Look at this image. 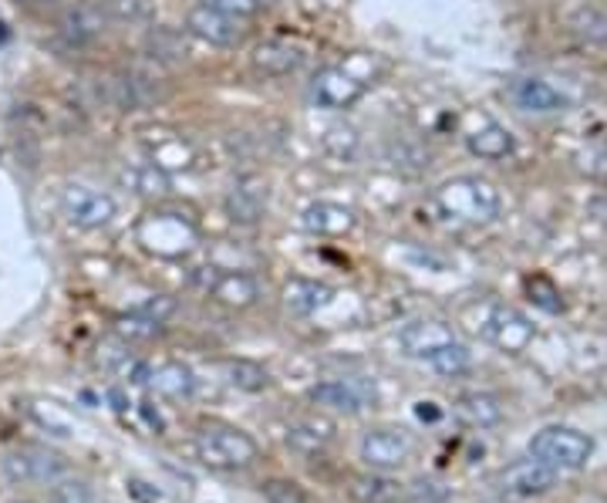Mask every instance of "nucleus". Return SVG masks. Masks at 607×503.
<instances>
[{
  "label": "nucleus",
  "mask_w": 607,
  "mask_h": 503,
  "mask_svg": "<svg viewBox=\"0 0 607 503\" xmlns=\"http://www.w3.org/2000/svg\"><path fill=\"white\" fill-rule=\"evenodd\" d=\"M435 210L443 213L446 220L466 223V227H483V223H492L500 216V190H496L489 180L479 176H456L446 180L443 186L435 190Z\"/></svg>",
  "instance_id": "obj_1"
},
{
  "label": "nucleus",
  "mask_w": 607,
  "mask_h": 503,
  "mask_svg": "<svg viewBox=\"0 0 607 503\" xmlns=\"http://www.w3.org/2000/svg\"><path fill=\"white\" fill-rule=\"evenodd\" d=\"M136 240L152 257L183 260L199 247V227L180 210H149L136 223Z\"/></svg>",
  "instance_id": "obj_2"
},
{
  "label": "nucleus",
  "mask_w": 607,
  "mask_h": 503,
  "mask_svg": "<svg viewBox=\"0 0 607 503\" xmlns=\"http://www.w3.org/2000/svg\"><path fill=\"white\" fill-rule=\"evenodd\" d=\"M196 457L203 467L209 470H247L257 463L260 450L250 432L237 429V426H224V422H209L196 432Z\"/></svg>",
  "instance_id": "obj_3"
},
{
  "label": "nucleus",
  "mask_w": 607,
  "mask_h": 503,
  "mask_svg": "<svg viewBox=\"0 0 607 503\" xmlns=\"http://www.w3.org/2000/svg\"><path fill=\"white\" fill-rule=\"evenodd\" d=\"M530 457L546 463L550 470H584L594 457L590 436L571 429V426H546L530 439Z\"/></svg>",
  "instance_id": "obj_4"
},
{
  "label": "nucleus",
  "mask_w": 607,
  "mask_h": 503,
  "mask_svg": "<svg viewBox=\"0 0 607 503\" xmlns=\"http://www.w3.org/2000/svg\"><path fill=\"white\" fill-rule=\"evenodd\" d=\"M476 331L483 334V339H486L489 345H496V349L507 352V355L527 352L530 342H533V334H536L533 321H530L520 308L503 304V301H489V304L479 308V324H476Z\"/></svg>",
  "instance_id": "obj_5"
},
{
  "label": "nucleus",
  "mask_w": 607,
  "mask_h": 503,
  "mask_svg": "<svg viewBox=\"0 0 607 503\" xmlns=\"http://www.w3.org/2000/svg\"><path fill=\"white\" fill-rule=\"evenodd\" d=\"M62 213L78 231H101L116 220L119 206L112 196L88 186V183H68L62 190Z\"/></svg>",
  "instance_id": "obj_6"
},
{
  "label": "nucleus",
  "mask_w": 607,
  "mask_h": 503,
  "mask_svg": "<svg viewBox=\"0 0 607 503\" xmlns=\"http://www.w3.org/2000/svg\"><path fill=\"white\" fill-rule=\"evenodd\" d=\"M4 473L14 483H54L68 473L65 457L44 450V446H21V450L4 457Z\"/></svg>",
  "instance_id": "obj_7"
},
{
  "label": "nucleus",
  "mask_w": 607,
  "mask_h": 503,
  "mask_svg": "<svg viewBox=\"0 0 607 503\" xmlns=\"http://www.w3.org/2000/svg\"><path fill=\"white\" fill-rule=\"evenodd\" d=\"M358 453L365 460L368 470H399L409 457H412V439L405 429H368L361 436Z\"/></svg>",
  "instance_id": "obj_8"
},
{
  "label": "nucleus",
  "mask_w": 607,
  "mask_h": 503,
  "mask_svg": "<svg viewBox=\"0 0 607 503\" xmlns=\"http://www.w3.org/2000/svg\"><path fill=\"white\" fill-rule=\"evenodd\" d=\"M365 82L355 78L351 72L330 65V68H321L311 82V98L317 108H327V111H342V108H351L361 95H365Z\"/></svg>",
  "instance_id": "obj_9"
},
{
  "label": "nucleus",
  "mask_w": 607,
  "mask_h": 503,
  "mask_svg": "<svg viewBox=\"0 0 607 503\" xmlns=\"http://www.w3.org/2000/svg\"><path fill=\"white\" fill-rule=\"evenodd\" d=\"M371 399H375V388L368 382H358V378H327V382L311 385V403L314 406L348 413V416L368 409Z\"/></svg>",
  "instance_id": "obj_10"
},
{
  "label": "nucleus",
  "mask_w": 607,
  "mask_h": 503,
  "mask_svg": "<svg viewBox=\"0 0 607 503\" xmlns=\"http://www.w3.org/2000/svg\"><path fill=\"white\" fill-rule=\"evenodd\" d=\"M186 31L213 47H237L243 44L247 31H243V21L237 18H227V14H219L213 8H203L196 4L189 14H186Z\"/></svg>",
  "instance_id": "obj_11"
},
{
  "label": "nucleus",
  "mask_w": 607,
  "mask_h": 503,
  "mask_svg": "<svg viewBox=\"0 0 607 503\" xmlns=\"http://www.w3.org/2000/svg\"><path fill=\"white\" fill-rule=\"evenodd\" d=\"M142 149H145V159L152 165H159L162 173H186L189 165L196 162V149L176 136V132H165V129H155V132H142Z\"/></svg>",
  "instance_id": "obj_12"
},
{
  "label": "nucleus",
  "mask_w": 607,
  "mask_h": 503,
  "mask_svg": "<svg viewBox=\"0 0 607 503\" xmlns=\"http://www.w3.org/2000/svg\"><path fill=\"white\" fill-rule=\"evenodd\" d=\"M557 483V470H550L546 463L540 460H520L513 467H507L500 473V490L507 496H517V500H527V496H540L546 490H554Z\"/></svg>",
  "instance_id": "obj_13"
},
{
  "label": "nucleus",
  "mask_w": 607,
  "mask_h": 503,
  "mask_svg": "<svg viewBox=\"0 0 607 503\" xmlns=\"http://www.w3.org/2000/svg\"><path fill=\"white\" fill-rule=\"evenodd\" d=\"M206 295H209L213 301H219L224 308L243 311V308H253V304H257L260 285H257V277L247 274V270H224V267H219Z\"/></svg>",
  "instance_id": "obj_14"
},
{
  "label": "nucleus",
  "mask_w": 607,
  "mask_h": 503,
  "mask_svg": "<svg viewBox=\"0 0 607 503\" xmlns=\"http://www.w3.org/2000/svg\"><path fill=\"white\" fill-rule=\"evenodd\" d=\"M301 223L304 231L314 234V237H345L355 231V210L351 206H342V203H330V200H317L311 203L304 213H301Z\"/></svg>",
  "instance_id": "obj_15"
},
{
  "label": "nucleus",
  "mask_w": 607,
  "mask_h": 503,
  "mask_svg": "<svg viewBox=\"0 0 607 503\" xmlns=\"http://www.w3.org/2000/svg\"><path fill=\"white\" fill-rule=\"evenodd\" d=\"M304 65V54L301 47L288 44V41H263L253 47L250 54V68L263 78H284L294 75Z\"/></svg>",
  "instance_id": "obj_16"
},
{
  "label": "nucleus",
  "mask_w": 607,
  "mask_h": 503,
  "mask_svg": "<svg viewBox=\"0 0 607 503\" xmlns=\"http://www.w3.org/2000/svg\"><path fill=\"white\" fill-rule=\"evenodd\" d=\"M267 200H270L267 183L260 176H243L227 193V213H230V220L247 223V227H250V223H260L263 220Z\"/></svg>",
  "instance_id": "obj_17"
},
{
  "label": "nucleus",
  "mask_w": 607,
  "mask_h": 503,
  "mask_svg": "<svg viewBox=\"0 0 607 503\" xmlns=\"http://www.w3.org/2000/svg\"><path fill=\"white\" fill-rule=\"evenodd\" d=\"M149 385L162 399H173V403H186L193 399L196 393V372L186 365V362H162V365H152L149 372Z\"/></svg>",
  "instance_id": "obj_18"
},
{
  "label": "nucleus",
  "mask_w": 607,
  "mask_h": 503,
  "mask_svg": "<svg viewBox=\"0 0 607 503\" xmlns=\"http://www.w3.org/2000/svg\"><path fill=\"white\" fill-rule=\"evenodd\" d=\"M456 334H453V328L449 324H443V321H412V324H405L402 331H399V345L405 349V355H412V358H429L438 345H446V342H453Z\"/></svg>",
  "instance_id": "obj_19"
},
{
  "label": "nucleus",
  "mask_w": 607,
  "mask_h": 503,
  "mask_svg": "<svg viewBox=\"0 0 607 503\" xmlns=\"http://www.w3.org/2000/svg\"><path fill=\"white\" fill-rule=\"evenodd\" d=\"M513 98L523 111H533V116H554V111L567 108V95L543 78H520L513 85Z\"/></svg>",
  "instance_id": "obj_20"
},
{
  "label": "nucleus",
  "mask_w": 607,
  "mask_h": 503,
  "mask_svg": "<svg viewBox=\"0 0 607 503\" xmlns=\"http://www.w3.org/2000/svg\"><path fill=\"white\" fill-rule=\"evenodd\" d=\"M466 146L473 156L486 159V162H500L507 156H513L517 142L510 136V129H503L500 122H492V119H483L476 129L466 132Z\"/></svg>",
  "instance_id": "obj_21"
},
{
  "label": "nucleus",
  "mask_w": 607,
  "mask_h": 503,
  "mask_svg": "<svg viewBox=\"0 0 607 503\" xmlns=\"http://www.w3.org/2000/svg\"><path fill=\"white\" fill-rule=\"evenodd\" d=\"M335 291L321 281H311V277H291L284 285V308L297 318H307V314H317L321 308L330 304Z\"/></svg>",
  "instance_id": "obj_22"
},
{
  "label": "nucleus",
  "mask_w": 607,
  "mask_h": 503,
  "mask_svg": "<svg viewBox=\"0 0 607 503\" xmlns=\"http://www.w3.org/2000/svg\"><path fill=\"white\" fill-rule=\"evenodd\" d=\"M348 496L355 503H402L405 500V483H399L395 477L381 473V470H371V473H361V477L351 480Z\"/></svg>",
  "instance_id": "obj_23"
},
{
  "label": "nucleus",
  "mask_w": 607,
  "mask_h": 503,
  "mask_svg": "<svg viewBox=\"0 0 607 503\" xmlns=\"http://www.w3.org/2000/svg\"><path fill=\"white\" fill-rule=\"evenodd\" d=\"M105 21H108V14L101 11V4H88V0H82V4L65 11L62 34L68 38V44H91L95 38H101Z\"/></svg>",
  "instance_id": "obj_24"
},
{
  "label": "nucleus",
  "mask_w": 607,
  "mask_h": 503,
  "mask_svg": "<svg viewBox=\"0 0 607 503\" xmlns=\"http://www.w3.org/2000/svg\"><path fill=\"white\" fill-rule=\"evenodd\" d=\"M330 439H335V422L324 416H301L297 422L288 426V442L297 453H307V457L321 453Z\"/></svg>",
  "instance_id": "obj_25"
},
{
  "label": "nucleus",
  "mask_w": 607,
  "mask_h": 503,
  "mask_svg": "<svg viewBox=\"0 0 607 503\" xmlns=\"http://www.w3.org/2000/svg\"><path fill=\"white\" fill-rule=\"evenodd\" d=\"M155 98V85L152 78L139 75V72H122L116 78H108V101L119 108H145Z\"/></svg>",
  "instance_id": "obj_26"
},
{
  "label": "nucleus",
  "mask_w": 607,
  "mask_h": 503,
  "mask_svg": "<svg viewBox=\"0 0 607 503\" xmlns=\"http://www.w3.org/2000/svg\"><path fill=\"white\" fill-rule=\"evenodd\" d=\"M453 409L473 429H489V426H496L503 419V403L496 399L492 393H463Z\"/></svg>",
  "instance_id": "obj_27"
},
{
  "label": "nucleus",
  "mask_w": 607,
  "mask_h": 503,
  "mask_svg": "<svg viewBox=\"0 0 607 503\" xmlns=\"http://www.w3.org/2000/svg\"><path fill=\"white\" fill-rule=\"evenodd\" d=\"M122 183L136 193V196H145V200H162L170 196V173H162L159 165H152L149 159L145 162H136V165H126L122 170Z\"/></svg>",
  "instance_id": "obj_28"
},
{
  "label": "nucleus",
  "mask_w": 607,
  "mask_h": 503,
  "mask_svg": "<svg viewBox=\"0 0 607 503\" xmlns=\"http://www.w3.org/2000/svg\"><path fill=\"white\" fill-rule=\"evenodd\" d=\"M162 328H165L162 321H155V318H149L142 311H129V314H119L112 321V331H116V339L122 345H145V342L159 339Z\"/></svg>",
  "instance_id": "obj_29"
},
{
  "label": "nucleus",
  "mask_w": 607,
  "mask_h": 503,
  "mask_svg": "<svg viewBox=\"0 0 607 503\" xmlns=\"http://www.w3.org/2000/svg\"><path fill=\"white\" fill-rule=\"evenodd\" d=\"M384 156H389V162L395 165V170L402 173H425L432 165V152L419 142V139H409V136H399L389 142V149H384Z\"/></svg>",
  "instance_id": "obj_30"
},
{
  "label": "nucleus",
  "mask_w": 607,
  "mask_h": 503,
  "mask_svg": "<svg viewBox=\"0 0 607 503\" xmlns=\"http://www.w3.org/2000/svg\"><path fill=\"white\" fill-rule=\"evenodd\" d=\"M145 51H149V58L165 62V65L186 62V54H189L186 38H183L180 31H173V28H155V31H149V38H145Z\"/></svg>",
  "instance_id": "obj_31"
},
{
  "label": "nucleus",
  "mask_w": 607,
  "mask_h": 503,
  "mask_svg": "<svg viewBox=\"0 0 607 503\" xmlns=\"http://www.w3.org/2000/svg\"><path fill=\"white\" fill-rule=\"evenodd\" d=\"M224 372H227V382H230L234 388H240V393L257 396V393H267V388H270V375H267V368L257 365V362L230 358V362L224 365Z\"/></svg>",
  "instance_id": "obj_32"
},
{
  "label": "nucleus",
  "mask_w": 607,
  "mask_h": 503,
  "mask_svg": "<svg viewBox=\"0 0 607 503\" xmlns=\"http://www.w3.org/2000/svg\"><path fill=\"white\" fill-rule=\"evenodd\" d=\"M425 365L432 368V372H438V375H446V378H453V375H463V372H469V365H473V355H469V349L459 342V339H453V342H446V345H438L429 358H425Z\"/></svg>",
  "instance_id": "obj_33"
},
{
  "label": "nucleus",
  "mask_w": 607,
  "mask_h": 503,
  "mask_svg": "<svg viewBox=\"0 0 607 503\" xmlns=\"http://www.w3.org/2000/svg\"><path fill=\"white\" fill-rule=\"evenodd\" d=\"M28 413H31V419H34L41 429H47L51 436H75V432H78L75 416H68L58 403H31Z\"/></svg>",
  "instance_id": "obj_34"
},
{
  "label": "nucleus",
  "mask_w": 607,
  "mask_h": 503,
  "mask_svg": "<svg viewBox=\"0 0 607 503\" xmlns=\"http://www.w3.org/2000/svg\"><path fill=\"white\" fill-rule=\"evenodd\" d=\"M527 295L530 301L540 308V311H550V314H557L564 308V298H561V288L550 281V277L536 274V277H527Z\"/></svg>",
  "instance_id": "obj_35"
},
{
  "label": "nucleus",
  "mask_w": 607,
  "mask_h": 503,
  "mask_svg": "<svg viewBox=\"0 0 607 503\" xmlns=\"http://www.w3.org/2000/svg\"><path fill=\"white\" fill-rule=\"evenodd\" d=\"M101 11L112 21H149L152 18V0H101Z\"/></svg>",
  "instance_id": "obj_36"
},
{
  "label": "nucleus",
  "mask_w": 607,
  "mask_h": 503,
  "mask_svg": "<svg viewBox=\"0 0 607 503\" xmlns=\"http://www.w3.org/2000/svg\"><path fill=\"white\" fill-rule=\"evenodd\" d=\"M405 500L412 503H449L453 490L443 480H432V477H419L405 486Z\"/></svg>",
  "instance_id": "obj_37"
},
{
  "label": "nucleus",
  "mask_w": 607,
  "mask_h": 503,
  "mask_svg": "<svg viewBox=\"0 0 607 503\" xmlns=\"http://www.w3.org/2000/svg\"><path fill=\"white\" fill-rule=\"evenodd\" d=\"M47 503H95L91 496V486L85 480H75V477H62L54 480L51 490H47Z\"/></svg>",
  "instance_id": "obj_38"
},
{
  "label": "nucleus",
  "mask_w": 607,
  "mask_h": 503,
  "mask_svg": "<svg viewBox=\"0 0 607 503\" xmlns=\"http://www.w3.org/2000/svg\"><path fill=\"white\" fill-rule=\"evenodd\" d=\"M263 500L267 503H307V493L301 490V483L294 480H281V477H273L260 486Z\"/></svg>",
  "instance_id": "obj_39"
},
{
  "label": "nucleus",
  "mask_w": 607,
  "mask_h": 503,
  "mask_svg": "<svg viewBox=\"0 0 607 503\" xmlns=\"http://www.w3.org/2000/svg\"><path fill=\"white\" fill-rule=\"evenodd\" d=\"M199 4L227 14V18H237V21H250L263 11V0H199Z\"/></svg>",
  "instance_id": "obj_40"
},
{
  "label": "nucleus",
  "mask_w": 607,
  "mask_h": 503,
  "mask_svg": "<svg viewBox=\"0 0 607 503\" xmlns=\"http://www.w3.org/2000/svg\"><path fill=\"white\" fill-rule=\"evenodd\" d=\"M324 149H327L330 156L348 159V156H355V149H358V132H355L351 126H330L327 136H324Z\"/></svg>",
  "instance_id": "obj_41"
},
{
  "label": "nucleus",
  "mask_w": 607,
  "mask_h": 503,
  "mask_svg": "<svg viewBox=\"0 0 607 503\" xmlns=\"http://www.w3.org/2000/svg\"><path fill=\"white\" fill-rule=\"evenodd\" d=\"M136 311H142V314H149V318H155V321H170L173 314H176V301L173 298H165V295H155V298H149L142 308H136Z\"/></svg>",
  "instance_id": "obj_42"
},
{
  "label": "nucleus",
  "mask_w": 607,
  "mask_h": 503,
  "mask_svg": "<svg viewBox=\"0 0 607 503\" xmlns=\"http://www.w3.org/2000/svg\"><path fill=\"white\" fill-rule=\"evenodd\" d=\"M126 486H129V493H132V496H139L142 503H162V493H159V490H155L152 483L139 480V477H132V480H129Z\"/></svg>",
  "instance_id": "obj_43"
},
{
  "label": "nucleus",
  "mask_w": 607,
  "mask_h": 503,
  "mask_svg": "<svg viewBox=\"0 0 607 503\" xmlns=\"http://www.w3.org/2000/svg\"><path fill=\"white\" fill-rule=\"evenodd\" d=\"M139 409H142V416H145V422H149V426H152L155 432H162V429H165V422H162V416H159V409H152V403H149V399H145V403H142Z\"/></svg>",
  "instance_id": "obj_44"
},
{
  "label": "nucleus",
  "mask_w": 607,
  "mask_h": 503,
  "mask_svg": "<svg viewBox=\"0 0 607 503\" xmlns=\"http://www.w3.org/2000/svg\"><path fill=\"white\" fill-rule=\"evenodd\" d=\"M415 416H419V419H425V422L443 419V413L435 409V403H419V406H415Z\"/></svg>",
  "instance_id": "obj_45"
},
{
  "label": "nucleus",
  "mask_w": 607,
  "mask_h": 503,
  "mask_svg": "<svg viewBox=\"0 0 607 503\" xmlns=\"http://www.w3.org/2000/svg\"><path fill=\"white\" fill-rule=\"evenodd\" d=\"M21 8H31V11H44V8H58L62 0H14Z\"/></svg>",
  "instance_id": "obj_46"
}]
</instances>
